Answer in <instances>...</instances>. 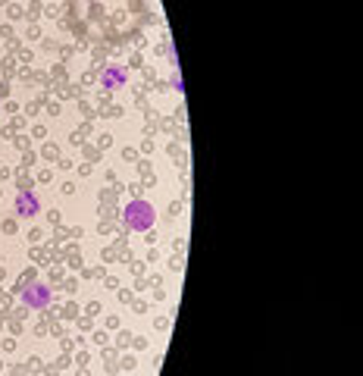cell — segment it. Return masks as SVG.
<instances>
[{"label":"cell","mask_w":363,"mask_h":376,"mask_svg":"<svg viewBox=\"0 0 363 376\" xmlns=\"http://www.w3.org/2000/svg\"><path fill=\"white\" fill-rule=\"evenodd\" d=\"M154 207L147 201H129L125 204V226H129L132 232H147L154 226Z\"/></svg>","instance_id":"cell-1"},{"label":"cell","mask_w":363,"mask_h":376,"mask_svg":"<svg viewBox=\"0 0 363 376\" xmlns=\"http://www.w3.org/2000/svg\"><path fill=\"white\" fill-rule=\"evenodd\" d=\"M22 304L31 308V310L47 308V304H51V288L41 286V282H35V286H28L26 292H22Z\"/></svg>","instance_id":"cell-2"},{"label":"cell","mask_w":363,"mask_h":376,"mask_svg":"<svg viewBox=\"0 0 363 376\" xmlns=\"http://www.w3.org/2000/svg\"><path fill=\"white\" fill-rule=\"evenodd\" d=\"M38 210H41V198H38L31 188H26V192L16 194V214H19L22 219H31Z\"/></svg>","instance_id":"cell-3"},{"label":"cell","mask_w":363,"mask_h":376,"mask_svg":"<svg viewBox=\"0 0 363 376\" xmlns=\"http://www.w3.org/2000/svg\"><path fill=\"white\" fill-rule=\"evenodd\" d=\"M125 78H129V73H125V69H107V73H104V85H107V88H110V85H125Z\"/></svg>","instance_id":"cell-4"}]
</instances>
